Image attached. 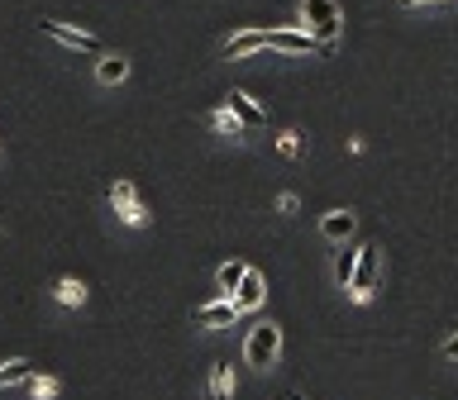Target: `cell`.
<instances>
[{"mask_svg": "<svg viewBox=\"0 0 458 400\" xmlns=\"http://www.w3.org/2000/svg\"><path fill=\"white\" fill-rule=\"evenodd\" d=\"M301 24H306L310 38H320L329 53H335V38L344 29V10L339 0H301Z\"/></svg>", "mask_w": 458, "mask_h": 400, "instance_id": "1", "label": "cell"}, {"mask_svg": "<svg viewBox=\"0 0 458 400\" xmlns=\"http://www.w3.org/2000/svg\"><path fill=\"white\" fill-rule=\"evenodd\" d=\"M267 48L292 53V57H329L320 38H310L306 29H267Z\"/></svg>", "mask_w": 458, "mask_h": 400, "instance_id": "2", "label": "cell"}, {"mask_svg": "<svg viewBox=\"0 0 458 400\" xmlns=\"http://www.w3.org/2000/svg\"><path fill=\"white\" fill-rule=\"evenodd\" d=\"M377 248H358V262H353V277H349V296L358 300V305H363V300H372V291H377Z\"/></svg>", "mask_w": 458, "mask_h": 400, "instance_id": "3", "label": "cell"}, {"mask_svg": "<svg viewBox=\"0 0 458 400\" xmlns=\"http://www.w3.org/2000/svg\"><path fill=\"white\" fill-rule=\"evenodd\" d=\"M282 348V329L277 324H258L249 343H243V357H249V367H272V357Z\"/></svg>", "mask_w": 458, "mask_h": 400, "instance_id": "4", "label": "cell"}, {"mask_svg": "<svg viewBox=\"0 0 458 400\" xmlns=\"http://www.w3.org/2000/svg\"><path fill=\"white\" fill-rule=\"evenodd\" d=\"M38 29L48 38H57L63 48H77V53H100V38L96 34H86V29H67V24H57V20H38Z\"/></svg>", "mask_w": 458, "mask_h": 400, "instance_id": "5", "label": "cell"}, {"mask_svg": "<svg viewBox=\"0 0 458 400\" xmlns=\"http://www.w3.org/2000/svg\"><path fill=\"white\" fill-rule=\"evenodd\" d=\"M234 320H239L234 296H220V300H210V305H200V310H196V324H200V329H229Z\"/></svg>", "mask_w": 458, "mask_h": 400, "instance_id": "6", "label": "cell"}, {"mask_svg": "<svg viewBox=\"0 0 458 400\" xmlns=\"http://www.w3.org/2000/svg\"><path fill=\"white\" fill-rule=\"evenodd\" d=\"M267 48V29H239L234 38H225V57H253Z\"/></svg>", "mask_w": 458, "mask_h": 400, "instance_id": "7", "label": "cell"}, {"mask_svg": "<svg viewBox=\"0 0 458 400\" xmlns=\"http://www.w3.org/2000/svg\"><path fill=\"white\" fill-rule=\"evenodd\" d=\"M353 229H358V220L349 210H329L325 220H320V234L329 238V243H349L353 238Z\"/></svg>", "mask_w": 458, "mask_h": 400, "instance_id": "8", "label": "cell"}, {"mask_svg": "<svg viewBox=\"0 0 458 400\" xmlns=\"http://www.w3.org/2000/svg\"><path fill=\"white\" fill-rule=\"evenodd\" d=\"M263 296H267V286H263V277L249 267V271H243V281L234 286V305H239V310H253V305H263Z\"/></svg>", "mask_w": 458, "mask_h": 400, "instance_id": "9", "label": "cell"}, {"mask_svg": "<svg viewBox=\"0 0 458 400\" xmlns=\"http://www.w3.org/2000/svg\"><path fill=\"white\" fill-rule=\"evenodd\" d=\"M225 105L234 110V120H239L243 129H258V124L267 120V114H263V110L253 105V96H243V91H229V96H225Z\"/></svg>", "mask_w": 458, "mask_h": 400, "instance_id": "10", "label": "cell"}, {"mask_svg": "<svg viewBox=\"0 0 458 400\" xmlns=\"http://www.w3.org/2000/svg\"><path fill=\"white\" fill-rule=\"evenodd\" d=\"M124 77H129V57H120V53H100L96 81H100V86H120Z\"/></svg>", "mask_w": 458, "mask_h": 400, "instance_id": "11", "label": "cell"}, {"mask_svg": "<svg viewBox=\"0 0 458 400\" xmlns=\"http://www.w3.org/2000/svg\"><path fill=\"white\" fill-rule=\"evenodd\" d=\"M29 377H34V362H29V357H14V362L0 367V386H20Z\"/></svg>", "mask_w": 458, "mask_h": 400, "instance_id": "12", "label": "cell"}, {"mask_svg": "<svg viewBox=\"0 0 458 400\" xmlns=\"http://www.w3.org/2000/svg\"><path fill=\"white\" fill-rule=\"evenodd\" d=\"M206 396H210V400H229V367H225V362H215V367H210Z\"/></svg>", "mask_w": 458, "mask_h": 400, "instance_id": "13", "label": "cell"}, {"mask_svg": "<svg viewBox=\"0 0 458 400\" xmlns=\"http://www.w3.org/2000/svg\"><path fill=\"white\" fill-rule=\"evenodd\" d=\"M243 271H249L243 262H225L220 271H215V281H220V291H225V296H234V286L243 281Z\"/></svg>", "mask_w": 458, "mask_h": 400, "instance_id": "14", "label": "cell"}, {"mask_svg": "<svg viewBox=\"0 0 458 400\" xmlns=\"http://www.w3.org/2000/svg\"><path fill=\"white\" fill-rule=\"evenodd\" d=\"M210 129H215V134H234V138L243 134V124L234 120V110H229V105H225V110H215V114H210Z\"/></svg>", "mask_w": 458, "mask_h": 400, "instance_id": "15", "label": "cell"}, {"mask_svg": "<svg viewBox=\"0 0 458 400\" xmlns=\"http://www.w3.org/2000/svg\"><path fill=\"white\" fill-rule=\"evenodd\" d=\"M53 291H57V300H63V305H81V300H86V286L72 281V277H63V281L53 286Z\"/></svg>", "mask_w": 458, "mask_h": 400, "instance_id": "16", "label": "cell"}, {"mask_svg": "<svg viewBox=\"0 0 458 400\" xmlns=\"http://www.w3.org/2000/svg\"><path fill=\"white\" fill-rule=\"evenodd\" d=\"M353 262H358V248H349V243H344V253L335 257V281H339V286H349V277H353Z\"/></svg>", "mask_w": 458, "mask_h": 400, "instance_id": "17", "label": "cell"}, {"mask_svg": "<svg viewBox=\"0 0 458 400\" xmlns=\"http://www.w3.org/2000/svg\"><path fill=\"white\" fill-rule=\"evenodd\" d=\"M110 205H114V210L134 205V181H114V186H110Z\"/></svg>", "mask_w": 458, "mask_h": 400, "instance_id": "18", "label": "cell"}, {"mask_svg": "<svg viewBox=\"0 0 458 400\" xmlns=\"http://www.w3.org/2000/svg\"><path fill=\"white\" fill-rule=\"evenodd\" d=\"M29 386H34V400H53L57 396V381L53 377H38V371L29 377Z\"/></svg>", "mask_w": 458, "mask_h": 400, "instance_id": "19", "label": "cell"}, {"mask_svg": "<svg viewBox=\"0 0 458 400\" xmlns=\"http://www.w3.org/2000/svg\"><path fill=\"white\" fill-rule=\"evenodd\" d=\"M277 153H282V157H296V153H301V129H286V134L277 138Z\"/></svg>", "mask_w": 458, "mask_h": 400, "instance_id": "20", "label": "cell"}, {"mask_svg": "<svg viewBox=\"0 0 458 400\" xmlns=\"http://www.w3.org/2000/svg\"><path fill=\"white\" fill-rule=\"evenodd\" d=\"M120 220L139 229V224H148V210H143V205H139V200H134V205H124V210H120Z\"/></svg>", "mask_w": 458, "mask_h": 400, "instance_id": "21", "label": "cell"}, {"mask_svg": "<svg viewBox=\"0 0 458 400\" xmlns=\"http://www.w3.org/2000/svg\"><path fill=\"white\" fill-rule=\"evenodd\" d=\"M296 205H301V200H296V196H292V191H286V196H282V200H277V210H282V214H296Z\"/></svg>", "mask_w": 458, "mask_h": 400, "instance_id": "22", "label": "cell"}, {"mask_svg": "<svg viewBox=\"0 0 458 400\" xmlns=\"http://www.w3.org/2000/svg\"><path fill=\"white\" fill-rule=\"evenodd\" d=\"M444 357H449V362H458V334L444 338Z\"/></svg>", "mask_w": 458, "mask_h": 400, "instance_id": "23", "label": "cell"}, {"mask_svg": "<svg viewBox=\"0 0 458 400\" xmlns=\"http://www.w3.org/2000/svg\"><path fill=\"white\" fill-rule=\"evenodd\" d=\"M396 5H401V10H415V5H425V0H396Z\"/></svg>", "mask_w": 458, "mask_h": 400, "instance_id": "24", "label": "cell"}]
</instances>
